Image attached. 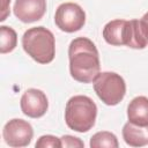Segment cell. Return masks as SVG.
<instances>
[{
	"label": "cell",
	"mask_w": 148,
	"mask_h": 148,
	"mask_svg": "<svg viewBox=\"0 0 148 148\" xmlns=\"http://www.w3.org/2000/svg\"><path fill=\"white\" fill-rule=\"evenodd\" d=\"M69 72L74 80L81 83L94 82L99 74V56L96 45L87 37L73 39L68 47Z\"/></svg>",
	"instance_id": "obj_1"
},
{
	"label": "cell",
	"mask_w": 148,
	"mask_h": 148,
	"mask_svg": "<svg viewBox=\"0 0 148 148\" xmlns=\"http://www.w3.org/2000/svg\"><path fill=\"white\" fill-rule=\"evenodd\" d=\"M22 46L28 56L38 64H50L56 56V40L52 31L45 27L28 29L22 37Z\"/></svg>",
	"instance_id": "obj_2"
},
{
	"label": "cell",
	"mask_w": 148,
	"mask_h": 148,
	"mask_svg": "<svg viewBox=\"0 0 148 148\" xmlns=\"http://www.w3.org/2000/svg\"><path fill=\"white\" fill-rule=\"evenodd\" d=\"M97 106L95 102L84 95L71 97L65 108V121L67 126L80 133L88 132L95 125Z\"/></svg>",
	"instance_id": "obj_3"
},
{
	"label": "cell",
	"mask_w": 148,
	"mask_h": 148,
	"mask_svg": "<svg viewBox=\"0 0 148 148\" xmlns=\"http://www.w3.org/2000/svg\"><path fill=\"white\" fill-rule=\"evenodd\" d=\"M92 83L96 95L106 105H117L125 97V80L114 72H99Z\"/></svg>",
	"instance_id": "obj_4"
},
{
	"label": "cell",
	"mask_w": 148,
	"mask_h": 148,
	"mask_svg": "<svg viewBox=\"0 0 148 148\" xmlns=\"http://www.w3.org/2000/svg\"><path fill=\"white\" fill-rule=\"evenodd\" d=\"M54 23L61 31L75 32L83 28L86 23V13L77 3L64 2L56 9Z\"/></svg>",
	"instance_id": "obj_5"
},
{
	"label": "cell",
	"mask_w": 148,
	"mask_h": 148,
	"mask_svg": "<svg viewBox=\"0 0 148 148\" xmlns=\"http://www.w3.org/2000/svg\"><path fill=\"white\" fill-rule=\"evenodd\" d=\"M2 136L10 147H25L32 140L34 130L28 121L14 118L3 126Z\"/></svg>",
	"instance_id": "obj_6"
},
{
	"label": "cell",
	"mask_w": 148,
	"mask_h": 148,
	"mask_svg": "<svg viewBox=\"0 0 148 148\" xmlns=\"http://www.w3.org/2000/svg\"><path fill=\"white\" fill-rule=\"evenodd\" d=\"M22 112L30 118H39L44 116L49 108L46 95L36 88L25 90L20 101Z\"/></svg>",
	"instance_id": "obj_7"
},
{
	"label": "cell",
	"mask_w": 148,
	"mask_h": 148,
	"mask_svg": "<svg viewBox=\"0 0 148 148\" xmlns=\"http://www.w3.org/2000/svg\"><path fill=\"white\" fill-rule=\"evenodd\" d=\"M14 15L24 23L39 21L46 12V0H15Z\"/></svg>",
	"instance_id": "obj_8"
},
{
	"label": "cell",
	"mask_w": 148,
	"mask_h": 148,
	"mask_svg": "<svg viewBox=\"0 0 148 148\" xmlns=\"http://www.w3.org/2000/svg\"><path fill=\"white\" fill-rule=\"evenodd\" d=\"M128 34V21L126 20H112L108 22L103 28V37L110 45L121 46L126 45Z\"/></svg>",
	"instance_id": "obj_9"
},
{
	"label": "cell",
	"mask_w": 148,
	"mask_h": 148,
	"mask_svg": "<svg viewBox=\"0 0 148 148\" xmlns=\"http://www.w3.org/2000/svg\"><path fill=\"white\" fill-rule=\"evenodd\" d=\"M127 118L134 125L148 126V98L146 96H136L130 102Z\"/></svg>",
	"instance_id": "obj_10"
},
{
	"label": "cell",
	"mask_w": 148,
	"mask_h": 148,
	"mask_svg": "<svg viewBox=\"0 0 148 148\" xmlns=\"http://www.w3.org/2000/svg\"><path fill=\"white\" fill-rule=\"evenodd\" d=\"M148 45V31L141 20L128 21V34L126 46L132 49H145Z\"/></svg>",
	"instance_id": "obj_11"
},
{
	"label": "cell",
	"mask_w": 148,
	"mask_h": 148,
	"mask_svg": "<svg viewBox=\"0 0 148 148\" xmlns=\"http://www.w3.org/2000/svg\"><path fill=\"white\" fill-rule=\"evenodd\" d=\"M121 133L124 141L131 147H143L148 145V126H138L127 121Z\"/></svg>",
	"instance_id": "obj_12"
},
{
	"label": "cell",
	"mask_w": 148,
	"mask_h": 148,
	"mask_svg": "<svg viewBox=\"0 0 148 148\" xmlns=\"http://www.w3.org/2000/svg\"><path fill=\"white\" fill-rule=\"evenodd\" d=\"M17 45L16 31L7 25L0 27V52L2 54L12 52Z\"/></svg>",
	"instance_id": "obj_13"
},
{
	"label": "cell",
	"mask_w": 148,
	"mask_h": 148,
	"mask_svg": "<svg viewBox=\"0 0 148 148\" xmlns=\"http://www.w3.org/2000/svg\"><path fill=\"white\" fill-rule=\"evenodd\" d=\"M90 147L91 148H101V147H108V148H118V139L117 136L108 131H102L95 133L90 139Z\"/></svg>",
	"instance_id": "obj_14"
},
{
	"label": "cell",
	"mask_w": 148,
	"mask_h": 148,
	"mask_svg": "<svg viewBox=\"0 0 148 148\" xmlns=\"http://www.w3.org/2000/svg\"><path fill=\"white\" fill-rule=\"evenodd\" d=\"M36 148H49V147H52V148H60L61 147V140L54 135H42L36 145H35Z\"/></svg>",
	"instance_id": "obj_15"
},
{
	"label": "cell",
	"mask_w": 148,
	"mask_h": 148,
	"mask_svg": "<svg viewBox=\"0 0 148 148\" xmlns=\"http://www.w3.org/2000/svg\"><path fill=\"white\" fill-rule=\"evenodd\" d=\"M61 140V147H84V142L79 139V138H75V136H72V135H64L60 138Z\"/></svg>",
	"instance_id": "obj_16"
},
{
	"label": "cell",
	"mask_w": 148,
	"mask_h": 148,
	"mask_svg": "<svg viewBox=\"0 0 148 148\" xmlns=\"http://www.w3.org/2000/svg\"><path fill=\"white\" fill-rule=\"evenodd\" d=\"M9 3H10V0H2V5H1V17H0V21H5L6 17L8 16L9 14Z\"/></svg>",
	"instance_id": "obj_17"
},
{
	"label": "cell",
	"mask_w": 148,
	"mask_h": 148,
	"mask_svg": "<svg viewBox=\"0 0 148 148\" xmlns=\"http://www.w3.org/2000/svg\"><path fill=\"white\" fill-rule=\"evenodd\" d=\"M140 20H141V22L143 23L145 28H146V29H147V31H148V12H147V13H146V14H145Z\"/></svg>",
	"instance_id": "obj_18"
}]
</instances>
